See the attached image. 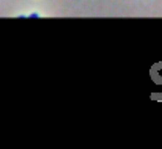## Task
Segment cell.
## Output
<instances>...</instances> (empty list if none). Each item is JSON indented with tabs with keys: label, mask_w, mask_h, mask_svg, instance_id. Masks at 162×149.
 <instances>
[{
	"label": "cell",
	"mask_w": 162,
	"mask_h": 149,
	"mask_svg": "<svg viewBox=\"0 0 162 149\" xmlns=\"http://www.w3.org/2000/svg\"><path fill=\"white\" fill-rule=\"evenodd\" d=\"M29 18H32V19H36V18H40V16H38V14H36V13H33V14H30V16H29Z\"/></svg>",
	"instance_id": "cell-1"
}]
</instances>
